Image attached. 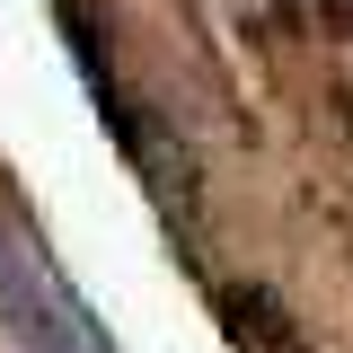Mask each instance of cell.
I'll return each mask as SVG.
<instances>
[{"mask_svg":"<svg viewBox=\"0 0 353 353\" xmlns=\"http://www.w3.org/2000/svg\"><path fill=\"white\" fill-rule=\"evenodd\" d=\"M0 318H9L18 353H106L97 318L71 301V283L27 248L9 221H0Z\"/></svg>","mask_w":353,"mask_h":353,"instance_id":"1","label":"cell"}]
</instances>
